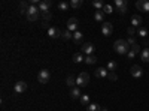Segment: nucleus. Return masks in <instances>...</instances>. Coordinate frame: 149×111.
Masks as SVG:
<instances>
[{
    "label": "nucleus",
    "mask_w": 149,
    "mask_h": 111,
    "mask_svg": "<svg viewBox=\"0 0 149 111\" xmlns=\"http://www.w3.org/2000/svg\"><path fill=\"white\" fill-rule=\"evenodd\" d=\"M140 57H142V60L143 62H149V48H143L142 50V53H140Z\"/></svg>",
    "instance_id": "nucleus-19"
},
{
    "label": "nucleus",
    "mask_w": 149,
    "mask_h": 111,
    "mask_svg": "<svg viewBox=\"0 0 149 111\" xmlns=\"http://www.w3.org/2000/svg\"><path fill=\"white\" fill-rule=\"evenodd\" d=\"M69 3H70V8L78 9V8H81V6H82V3H84V2H82V0H70Z\"/></svg>",
    "instance_id": "nucleus-22"
},
{
    "label": "nucleus",
    "mask_w": 149,
    "mask_h": 111,
    "mask_svg": "<svg viewBox=\"0 0 149 111\" xmlns=\"http://www.w3.org/2000/svg\"><path fill=\"white\" fill-rule=\"evenodd\" d=\"M116 68H118V63H116L115 60H110L109 63H107V71H109V72H115Z\"/></svg>",
    "instance_id": "nucleus-20"
},
{
    "label": "nucleus",
    "mask_w": 149,
    "mask_h": 111,
    "mask_svg": "<svg viewBox=\"0 0 149 111\" xmlns=\"http://www.w3.org/2000/svg\"><path fill=\"white\" fill-rule=\"evenodd\" d=\"M113 48H115V51L118 53V54H127L128 51H130V45H128V42L125 41V39H118L115 44H113Z\"/></svg>",
    "instance_id": "nucleus-1"
},
{
    "label": "nucleus",
    "mask_w": 149,
    "mask_h": 111,
    "mask_svg": "<svg viewBox=\"0 0 149 111\" xmlns=\"http://www.w3.org/2000/svg\"><path fill=\"white\" fill-rule=\"evenodd\" d=\"M42 18H43V23H46V21L51 20V14H49V12H43V14H42Z\"/></svg>",
    "instance_id": "nucleus-33"
},
{
    "label": "nucleus",
    "mask_w": 149,
    "mask_h": 111,
    "mask_svg": "<svg viewBox=\"0 0 149 111\" xmlns=\"http://www.w3.org/2000/svg\"><path fill=\"white\" fill-rule=\"evenodd\" d=\"M94 50H95V47L91 44V42H85L84 45H82V54H86V56H93V53H94Z\"/></svg>",
    "instance_id": "nucleus-7"
},
{
    "label": "nucleus",
    "mask_w": 149,
    "mask_h": 111,
    "mask_svg": "<svg viewBox=\"0 0 149 111\" xmlns=\"http://www.w3.org/2000/svg\"><path fill=\"white\" fill-rule=\"evenodd\" d=\"M107 78H109V80H112V81H116V80H118V75H116L115 72H109Z\"/></svg>",
    "instance_id": "nucleus-34"
},
{
    "label": "nucleus",
    "mask_w": 149,
    "mask_h": 111,
    "mask_svg": "<svg viewBox=\"0 0 149 111\" xmlns=\"http://www.w3.org/2000/svg\"><path fill=\"white\" fill-rule=\"evenodd\" d=\"M131 26L133 27H142V17L140 15H133L131 17Z\"/></svg>",
    "instance_id": "nucleus-14"
},
{
    "label": "nucleus",
    "mask_w": 149,
    "mask_h": 111,
    "mask_svg": "<svg viewBox=\"0 0 149 111\" xmlns=\"http://www.w3.org/2000/svg\"><path fill=\"white\" fill-rule=\"evenodd\" d=\"M90 83V74L88 72H81L78 78H76V84H78V87H86Z\"/></svg>",
    "instance_id": "nucleus-3"
},
{
    "label": "nucleus",
    "mask_w": 149,
    "mask_h": 111,
    "mask_svg": "<svg viewBox=\"0 0 149 111\" xmlns=\"http://www.w3.org/2000/svg\"><path fill=\"white\" fill-rule=\"evenodd\" d=\"M136 33H137L140 38H146V36H148V30L145 27H139L137 30H136Z\"/></svg>",
    "instance_id": "nucleus-27"
},
{
    "label": "nucleus",
    "mask_w": 149,
    "mask_h": 111,
    "mask_svg": "<svg viewBox=\"0 0 149 111\" xmlns=\"http://www.w3.org/2000/svg\"><path fill=\"white\" fill-rule=\"evenodd\" d=\"M73 62H74V63H81V62H85L84 54H82V53H76V54H73Z\"/></svg>",
    "instance_id": "nucleus-21"
},
{
    "label": "nucleus",
    "mask_w": 149,
    "mask_h": 111,
    "mask_svg": "<svg viewBox=\"0 0 149 111\" xmlns=\"http://www.w3.org/2000/svg\"><path fill=\"white\" fill-rule=\"evenodd\" d=\"M102 111H109V110L107 108H102Z\"/></svg>",
    "instance_id": "nucleus-39"
},
{
    "label": "nucleus",
    "mask_w": 149,
    "mask_h": 111,
    "mask_svg": "<svg viewBox=\"0 0 149 111\" xmlns=\"http://www.w3.org/2000/svg\"><path fill=\"white\" fill-rule=\"evenodd\" d=\"M130 72H131V75H133L134 78H140V77L143 75V69H142L139 65H133L131 69H130Z\"/></svg>",
    "instance_id": "nucleus-11"
},
{
    "label": "nucleus",
    "mask_w": 149,
    "mask_h": 111,
    "mask_svg": "<svg viewBox=\"0 0 149 111\" xmlns=\"http://www.w3.org/2000/svg\"><path fill=\"white\" fill-rule=\"evenodd\" d=\"M142 12H149V0H143V9Z\"/></svg>",
    "instance_id": "nucleus-32"
},
{
    "label": "nucleus",
    "mask_w": 149,
    "mask_h": 111,
    "mask_svg": "<svg viewBox=\"0 0 149 111\" xmlns=\"http://www.w3.org/2000/svg\"><path fill=\"white\" fill-rule=\"evenodd\" d=\"M70 96H72V99H81V87H73L72 90H70Z\"/></svg>",
    "instance_id": "nucleus-15"
},
{
    "label": "nucleus",
    "mask_w": 149,
    "mask_h": 111,
    "mask_svg": "<svg viewBox=\"0 0 149 111\" xmlns=\"http://www.w3.org/2000/svg\"><path fill=\"white\" fill-rule=\"evenodd\" d=\"M48 36H49V38H52V39H55V38H61V36H63V33H61V30H60L58 27L51 26V27L48 29Z\"/></svg>",
    "instance_id": "nucleus-6"
},
{
    "label": "nucleus",
    "mask_w": 149,
    "mask_h": 111,
    "mask_svg": "<svg viewBox=\"0 0 149 111\" xmlns=\"http://www.w3.org/2000/svg\"><path fill=\"white\" fill-rule=\"evenodd\" d=\"M112 32H113V26H112V23L104 21V23L102 24V33H103L104 36H110Z\"/></svg>",
    "instance_id": "nucleus-8"
},
{
    "label": "nucleus",
    "mask_w": 149,
    "mask_h": 111,
    "mask_svg": "<svg viewBox=\"0 0 149 111\" xmlns=\"http://www.w3.org/2000/svg\"><path fill=\"white\" fill-rule=\"evenodd\" d=\"M93 6H94L97 11H103L104 3H103V2H100V0H94V2H93Z\"/></svg>",
    "instance_id": "nucleus-24"
},
{
    "label": "nucleus",
    "mask_w": 149,
    "mask_h": 111,
    "mask_svg": "<svg viewBox=\"0 0 149 111\" xmlns=\"http://www.w3.org/2000/svg\"><path fill=\"white\" fill-rule=\"evenodd\" d=\"M81 104H82L84 107H88V105H90V96H88V95H82V96H81Z\"/></svg>",
    "instance_id": "nucleus-25"
},
{
    "label": "nucleus",
    "mask_w": 149,
    "mask_h": 111,
    "mask_svg": "<svg viewBox=\"0 0 149 111\" xmlns=\"http://www.w3.org/2000/svg\"><path fill=\"white\" fill-rule=\"evenodd\" d=\"M136 8L142 12V9H143V0H137V2H136Z\"/></svg>",
    "instance_id": "nucleus-36"
},
{
    "label": "nucleus",
    "mask_w": 149,
    "mask_h": 111,
    "mask_svg": "<svg viewBox=\"0 0 149 111\" xmlns=\"http://www.w3.org/2000/svg\"><path fill=\"white\" fill-rule=\"evenodd\" d=\"M95 62H97V57H95L94 54H93V56H86V59H85V63H86V65H94Z\"/></svg>",
    "instance_id": "nucleus-26"
},
{
    "label": "nucleus",
    "mask_w": 149,
    "mask_h": 111,
    "mask_svg": "<svg viewBox=\"0 0 149 111\" xmlns=\"http://www.w3.org/2000/svg\"><path fill=\"white\" fill-rule=\"evenodd\" d=\"M130 50H131V51H133L134 54H139V53H142V51H140V45H139V44H136V45H133V47L130 48Z\"/></svg>",
    "instance_id": "nucleus-30"
},
{
    "label": "nucleus",
    "mask_w": 149,
    "mask_h": 111,
    "mask_svg": "<svg viewBox=\"0 0 149 111\" xmlns=\"http://www.w3.org/2000/svg\"><path fill=\"white\" fill-rule=\"evenodd\" d=\"M66 83H67V86H69V87L70 89H73V87H76V78H74L73 75H69L67 78H66Z\"/></svg>",
    "instance_id": "nucleus-17"
},
{
    "label": "nucleus",
    "mask_w": 149,
    "mask_h": 111,
    "mask_svg": "<svg viewBox=\"0 0 149 111\" xmlns=\"http://www.w3.org/2000/svg\"><path fill=\"white\" fill-rule=\"evenodd\" d=\"M70 8V3H67V2H60L58 3V9L60 11H67Z\"/></svg>",
    "instance_id": "nucleus-28"
},
{
    "label": "nucleus",
    "mask_w": 149,
    "mask_h": 111,
    "mask_svg": "<svg viewBox=\"0 0 149 111\" xmlns=\"http://www.w3.org/2000/svg\"><path fill=\"white\" fill-rule=\"evenodd\" d=\"M127 56H128V59H133V57H134V56H136V54H134V53H133V51H131V50H130V51H128V53H127Z\"/></svg>",
    "instance_id": "nucleus-38"
},
{
    "label": "nucleus",
    "mask_w": 149,
    "mask_h": 111,
    "mask_svg": "<svg viewBox=\"0 0 149 111\" xmlns=\"http://www.w3.org/2000/svg\"><path fill=\"white\" fill-rule=\"evenodd\" d=\"M86 111H102V107L98 105V104H90L88 107H86Z\"/></svg>",
    "instance_id": "nucleus-23"
},
{
    "label": "nucleus",
    "mask_w": 149,
    "mask_h": 111,
    "mask_svg": "<svg viewBox=\"0 0 149 111\" xmlns=\"http://www.w3.org/2000/svg\"><path fill=\"white\" fill-rule=\"evenodd\" d=\"M82 39H84V35H82L81 32H74V33H73V42H74V44H81Z\"/></svg>",
    "instance_id": "nucleus-18"
},
{
    "label": "nucleus",
    "mask_w": 149,
    "mask_h": 111,
    "mask_svg": "<svg viewBox=\"0 0 149 111\" xmlns=\"http://www.w3.org/2000/svg\"><path fill=\"white\" fill-rule=\"evenodd\" d=\"M78 26H79V21L76 18H69V21H67V30L69 32H78Z\"/></svg>",
    "instance_id": "nucleus-10"
},
{
    "label": "nucleus",
    "mask_w": 149,
    "mask_h": 111,
    "mask_svg": "<svg viewBox=\"0 0 149 111\" xmlns=\"http://www.w3.org/2000/svg\"><path fill=\"white\" fill-rule=\"evenodd\" d=\"M103 12H104V14H112V12H113V6H110V5H104Z\"/></svg>",
    "instance_id": "nucleus-31"
},
{
    "label": "nucleus",
    "mask_w": 149,
    "mask_h": 111,
    "mask_svg": "<svg viewBox=\"0 0 149 111\" xmlns=\"http://www.w3.org/2000/svg\"><path fill=\"white\" fill-rule=\"evenodd\" d=\"M39 14H40L39 6H37V5H30V8H29V11H27V20H29V21L39 20Z\"/></svg>",
    "instance_id": "nucleus-2"
},
{
    "label": "nucleus",
    "mask_w": 149,
    "mask_h": 111,
    "mask_svg": "<svg viewBox=\"0 0 149 111\" xmlns=\"http://www.w3.org/2000/svg\"><path fill=\"white\" fill-rule=\"evenodd\" d=\"M94 20L98 23H104V12L103 11H95L94 12Z\"/></svg>",
    "instance_id": "nucleus-16"
},
{
    "label": "nucleus",
    "mask_w": 149,
    "mask_h": 111,
    "mask_svg": "<svg viewBox=\"0 0 149 111\" xmlns=\"http://www.w3.org/2000/svg\"><path fill=\"white\" fill-rule=\"evenodd\" d=\"M64 41H70V39H73V35H72V32H69V30H66V32H63V36H61Z\"/></svg>",
    "instance_id": "nucleus-29"
},
{
    "label": "nucleus",
    "mask_w": 149,
    "mask_h": 111,
    "mask_svg": "<svg viewBox=\"0 0 149 111\" xmlns=\"http://www.w3.org/2000/svg\"><path fill=\"white\" fill-rule=\"evenodd\" d=\"M94 75H95L97 78H106V77L109 75V71L104 69V68H98V69H95Z\"/></svg>",
    "instance_id": "nucleus-13"
},
{
    "label": "nucleus",
    "mask_w": 149,
    "mask_h": 111,
    "mask_svg": "<svg viewBox=\"0 0 149 111\" xmlns=\"http://www.w3.org/2000/svg\"><path fill=\"white\" fill-rule=\"evenodd\" d=\"M37 6H39V11L43 14V12H49V8L52 6V2L51 0H40V3Z\"/></svg>",
    "instance_id": "nucleus-9"
},
{
    "label": "nucleus",
    "mask_w": 149,
    "mask_h": 111,
    "mask_svg": "<svg viewBox=\"0 0 149 111\" xmlns=\"http://www.w3.org/2000/svg\"><path fill=\"white\" fill-rule=\"evenodd\" d=\"M127 32H128V35H130V36H133V35L136 33V30H134V27H133V26H130V27L127 29Z\"/></svg>",
    "instance_id": "nucleus-37"
},
{
    "label": "nucleus",
    "mask_w": 149,
    "mask_h": 111,
    "mask_svg": "<svg viewBox=\"0 0 149 111\" xmlns=\"http://www.w3.org/2000/svg\"><path fill=\"white\" fill-rule=\"evenodd\" d=\"M127 42H128V45H130V47H133V45L137 44V42H136V39H134V36H130V38L127 39Z\"/></svg>",
    "instance_id": "nucleus-35"
},
{
    "label": "nucleus",
    "mask_w": 149,
    "mask_h": 111,
    "mask_svg": "<svg viewBox=\"0 0 149 111\" xmlns=\"http://www.w3.org/2000/svg\"><path fill=\"white\" fill-rule=\"evenodd\" d=\"M49 78H51V74H49L48 69H42L39 74H37V81H39L40 84H46L49 81Z\"/></svg>",
    "instance_id": "nucleus-4"
},
{
    "label": "nucleus",
    "mask_w": 149,
    "mask_h": 111,
    "mask_svg": "<svg viewBox=\"0 0 149 111\" xmlns=\"http://www.w3.org/2000/svg\"><path fill=\"white\" fill-rule=\"evenodd\" d=\"M115 6H116V9H118V12L121 15H124L128 11V3L125 2V0H115Z\"/></svg>",
    "instance_id": "nucleus-5"
},
{
    "label": "nucleus",
    "mask_w": 149,
    "mask_h": 111,
    "mask_svg": "<svg viewBox=\"0 0 149 111\" xmlns=\"http://www.w3.org/2000/svg\"><path fill=\"white\" fill-rule=\"evenodd\" d=\"M14 90H15V93H24V92L27 90V83H26V81H18V83H15Z\"/></svg>",
    "instance_id": "nucleus-12"
}]
</instances>
